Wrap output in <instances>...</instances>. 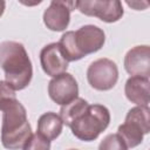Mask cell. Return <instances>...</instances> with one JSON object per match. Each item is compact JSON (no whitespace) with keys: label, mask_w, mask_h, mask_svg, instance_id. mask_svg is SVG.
Returning a JSON list of instances; mask_svg holds the SVG:
<instances>
[{"label":"cell","mask_w":150,"mask_h":150,"mask_svg":"<svg viewBox=\"0 0 150 150\" xmlns=\"http://www.w3.org/2000/svg\"><path fill=\"white\" fill-rule=\"evenodd\" d=\"M87 79L94 89L109 90L117 82V66L109 59H98L89 66L87 70Z\"/></svg>","instance_id":"cell-4"},{"label":"cell","mask_w":150,"mask_h":150,"mask_svg":"<svg viewBox=\"0 0 150 150\" xmlns=\"http://www.w3.org/2000/svg\"><path fill=\"white\" fill-rule=\"evenodd\" d=\"M50 141L41 136L39 132L32 135L23 145V150H49Z\"/></svg>","instance_id":"cell-17"},{"label":"cell","mask_w":150,"mask_h":150,"mask_svg":"<svg viewBox=\"0 0 150 150\" xmlns=\"http://www.w3.org/2000/svg\"><path fill=\"white\" fill-rule=\"evenodd\" d=\"M40 61L43 71L53 77L62 73H66L68 68V61L63 56L59 42L45 46L40 53Z\"/></svg>","instance_id":"cell-10"},{"label":"cell","mask_w":150,"mask_h":150,"mask_svg":"<svg viewBox=\"0 0 150 150\" xmlns=\"http://www.w3.org/2000/svg\"><path fill=\"white\" fill-rule=\"evenodd\" d=\"M104 40V32L94 25L82 26L75 32V43L83 56L100 50L103 47Z\"/></svg>","instance_id":"cell-8"},{"label":"cell","mask_w":150,"mask_h":150,"mask_svg":"<svg viewBox=\"0 0 150 150\" xmlns=\"http://www.w3.org/2000/svg\"><path fill=\"white\" fill-rule=\"evenodd\" d=\"M98 150H128L125 143L117 134L105 136L98 145Z\"/></svg>","instance_id":"cell-16"},{"label":"cell","mask_w":150,"mask_h":150,"mask_svg":"<svg viewBox=\"0 0 150 150\" xmlns=\"http://www.w3.org/2000/svg\"><path fill=\"white\" fill-rule=\"evenodd\" d=\"M48 94L55 103L66 105L77 97L79 86L71 74L62 73L50 80L48 84Z\"/></svg>","instance_id":"cell-6"},{"label":"cell","mask_w":150,"mask_h":150,"mask_svg":"<svg viewBox=\"0 0 150 150\" xmlns=\"http://www.w3.org/2000/svg\"><path fill=\"white\" fill-rule=\"evenodd\" d=\"M124 68L132 76L149 79L150 76V48L149 46H136L124 57Z\"/></svg>","instance_id":"cell-9"},{"label":"cell","mask_w":150,"mask_h":150,"mask_svg":"<svg viewBox=\"0 0 150 150\" xmlns=\"http://www.w3.org/2000/svg\"><path fill=\"white\" fill-rule=\"evenodd\" d=\"M149 79L139 77V76H131L125 82L124 93L127 98L137 104V105H144L148 107L150 101L149 95Z\"/></svg>","instance_id":"cell-11"},{"label":"cell","mask_w":150,"mask_h":150,"mask_svg":"<svg viewBox=\"0 0 150 150\" xmlns=\"http://www.w3.org/2000/svg\"><path fill=\"white\" fill-rule=\"evenodd\" d=\"M127 5L128 6H130V7H134L135 9H143V8H146L148 6H149V2H146V1H144V2H139V1H127Z\"/></svg>","instance_id":"cell-19"},{"label":"cell","mask_w":150,"mask_h":150,"mask_svg":"<svg viewBox=\"0 0 150 150\" xmlns=\"http://www.w3.org/2000/svg\"><path fill=\"white\" fill-rule=\"evenodd\" d=\"M5 6H6V4H5V1H2V0H0V16L2 15V13H4V11H5Z\"/></svg>","instance_id":"cell-20"},{"label":"cell","mask_w":150,"mask_h":150,"mask_svg":"<svg viewBox=\"0 0 150 150\" xmlns=\"http://www.w3.org/2000/svg\"><path fill=\"white\" fill-rule=\"evenodd\" d=\"M75 7V1L54 0L43 13V22L50 30H64L70 20V11Z\"/></svg>","instance_id":"cell-7"},{"label":"cell","mask_w":150,"mask_h":150,"mask_svg":"<svg viewBox=\"0 0 150 150\" xmlns=\"http://www.w3.org/2000/svg\"><path fill=\"white\" fill-rule=\"evenodd\" d=\"M75 7L89 16H97L104 22H115L123 15L121 1H100V0H82L75 1Z\"/></svg>","instance_id":"cell-5"},{"label":"cell","mask_w":150,"mask_h":150,"mask_svg":"<svg viewBox=\"0 0 150 150\" xmlns=\"http://www.w3.org/2000/svg\"><path fill=\"white\" fill-rule=\"evenodd\" d=\"M110 122V112L108 108L101 104L86 103L67 124L71 132L81 141L90 142L107 129Z\"/></svg>","instance_id":"cell-3"},{"label":"cell","mask_w":150,"mask_h":150,"mask_svg":"<svg viewBox=\"0 0 150 150\" xmlns=\"http://www.w3.org/2000/svg\"><path fill=\"white\" fill-rule=\"evenodd\" d=\"M149 107H144V105H137L132 109L129 110V112L127 114L125 120L134 122L136 124H138L143 131V134H149L150 131V120H149Z\"/></svg>","instance_id":"cell-15"},{"label":"cell","mask_w":150,"mask_h":150,"mask_svg":"<svg viewBox=\"0 0 150 150\" xmlns=\"http://www.w3.org/2000/svg\"><path fill=\"white\" fill-rule=\"evenodd\" d=\"M0 67L5 71L6 82L14 89H25L33 75L32 62L22 43L4 41L0 43Z\"/></svg>","instance_id":"cell-2"},{"label":"cell","mask_w":150,"mask_h":150,"mask_svg":"<svg viewBox=\"0 0 150 150\" xmlns=\"http://www.w3.org/2000/svg\"><path fill=\"white\" fill-rule=\"evenodd\" d=\"M59 45L61 47L63 56L66 57V60L68 62L69 61H77V60L83 57V55L79 52L76 43H75V32H73V30L66 32L61 36Z\"/></svg>","instance_id":"cell-14"},{"label":"cell","mask_w":150,"mask_h":150,"mask_svg":"<svg viewBox=\"0 0 150 150\" xmlns=\"http://www.w3.org/2000/svg\"><path fill=\"white\" fill-rule=\"evenodd\" d=\"M13 97H15L14 89L6 81H0V104L6 100L13 98Z\"/></svg>","instance_id":"cell-18"},{"label":"cell","mask_w":150,"mask_h":150,"mask_svg":"<svg viewBox=\"0 0 150 150\" xmlns=\"http://www.w3.org/2000/svg\"><path fill=\"white\" fill-rule=\"evenodd\" d=\"M70 150H76V149H70Z\"/></svg>","instance_id":"cell-21"},{"label":"cell","mask_w":150,"mask_h":150,"mask_svg":"<svg viewBox=\"0 0 150 150\" xmlns=\"http://www.w3.org/2000/svg\"><path fill=\"white\" fill-rule=\"evenodd\" d=\"M4 112L1 128V143L6 149L18 150L32 136V128L27 120L25 107L16 97L8 98L0 104Z\"/></svg>","instance_id":"cell-1"},{"label":"cell","mask_w":150,"mask_h":150,"mask_svg":"<svg viewBox=\"0 0 150 150\" xmlns=\"http://www.w3.org/2000/svg\"><path fill=\"white\" fill-rule=\"evenodd\" d=\"M63 122L59 115L48 111L40 116L38 122V132L48 141L55 139L62 131Z\"/></svg>","instance_id":"cell-12"},{"label":"cell","mask_w":150,"mask_h":150,"mask_svg":"<svg viewBox=\"0 0 150 150\" xmlns=\"http://www.w3.org/2000/svg\"><path fill=\"white\" fill-rule=\"evenodd\" d=\"M117 135L123 139L127 148H135L143 141V131L139 125L134 122L124 121L123 124L118 127Z\"/></svg>","instance_id":"cell-13"}]
</instances>
